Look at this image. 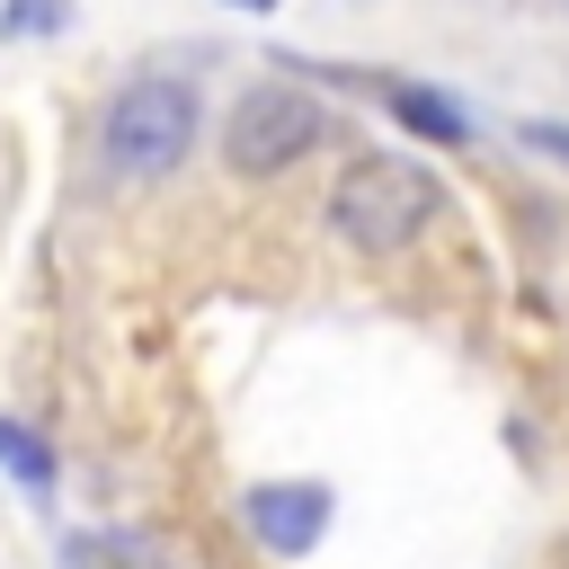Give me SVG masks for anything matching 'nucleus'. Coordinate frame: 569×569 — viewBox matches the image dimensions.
Wrapping results in <instances>:
<instances>
[{"instance_id":"obj_1","label":"nucleus","mask_w":569,"mask_h":569,"mask_svg":"<svg viewBox=\"0 0 569 569\" xmlns=\"http://www.w3.org/2000/svg\"><path fill=\"white\" fill-rule=\"evenodd\" d=\"M436 178L418 169V160H400V151H365V160H347L338 169V187H329V231L347 240V249H365V258H391V249H409L427 222H436Z\"/></svg>"},{"instance_id":"obj_2","label":"nucleus","mask_w":569,"mask_h":569,"mask_svg":"<svg viewBox=\"0 0 569 569\" xmlns=\"http://www.w3.org/2000/svg\"><path fill=\"white\" fill-rule=\"evenodd\" d=\"M98 142H107V169H116V178H169V169L187 160V142H196V89L169 80V71L124 80V89L107 98Z\"/></svg>"},{"instance_id":"obj_3","label":"nucleus","mask_w":569,"mask_h":569,"mask_svg":"<svg viewBox=\"0 0 569 569\" xmlns=\"http://www.w3.org/2000/svg\"><path fill=\"white\" fill-rule=\"evenodd\" d=\"M311 142H329V107H320L311 89H293V80H258V89L222 116V160H231L240 178H276V169H293Z\"/></svg>"},{"instance_id":"obj_4","label":"nucleus","mask_w":569,"mask_h":569,"mask_svg":"<svg viewBox=\"0 0 569 569\" xmlns=\"http://www.w3.org/2000/svg\"><path fill=\"white\" fill-rule=\"evenodd\" d=\"M240 516H249V533H258L276 560H302V551L329 533V489H320V480H258V489L240 498Z\"/></svg>"},{"instance_id":"obj_5","label":"nucleus","mask_w":569,"mask_h":569,"mask_svg":"<svg viewBox=\"0 0 569 569\" xmlns=\"http://www.w3.org/2000/svg\"><path fill=\"white\" fill-rule=\"evenodd\" d=\"M382 107H391L418 142H471V116H462L445 89H427V80H382Z\"/></svg>"},{"instance_id":"obj_6","label":"nucleus","mask_w":569,"mask_h":569,"mask_svg":"<svg viewBox=\"0 0 569 569\" xmlns=\"http://www.w3.org/2000/svg\"><path fill=\"white\" fill-rule=\"evenodd\" d=\"M0 471H9L18 489H36V498H44V489H53V445H44L36 427L0 418Z\"/></svg>"},{"instance_id":"obj_7","label":"nucleus","mask_w":569,"mask_h":569,"mask_svg":"<svg viewBox=\"0 0 569 569\" xmlns=\"http://www.w3.org/2000/svg\"><path fill=\"white\" fill-rule=\"evenodd\" d=\"M71 27V0H9L0 9V36H62Z\"/></svg>"},{"instance_id":"obj_8","label":"nucleus","mask_w":569,"mask_h":569,"mask_svg":"<svg viewBox=\"0 0 569 569\" xmlns=\"http://www.w3.org/2000/svg\"><path fill=\"white\" fill-rule=\"evenodd\" d=\"M525 142H533V151H551V160H569V124H560V116H533V124H525Z\"/></svg>"},{"instance_id":"obj_9","label":"nucleus","mask_w":569,"mask_h":569,"mask_svg":"<svg viewBox=\"0 0 569 569\" xmlns=\"http://www.w3.org/2000/svg\"><path fill=\"white\" fill-rule=\"evenodd\" d=\"M231 9H249V18H258V9H276V0H231Z\"/></svg>"}]
</instances>
